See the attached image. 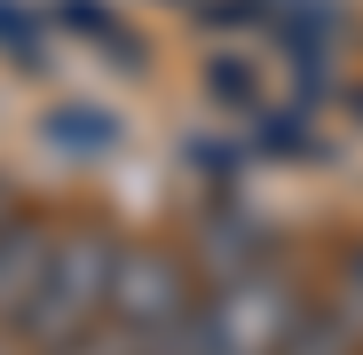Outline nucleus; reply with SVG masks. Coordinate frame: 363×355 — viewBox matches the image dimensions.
Segmentation results:
<instances>
[{
  "label": "nucleus",
  "instance_id": "nucleus-1",
  "mask_svg": "<svg viewBox=\"0 0 363 355\" xmlns=\"http://www.w3.org/2000/svg\"><path fill=\"white\" fill-rule=\"evenodd\" d=\"M300 316L308 308H300L292 276L253 261V269H229L213 284V300L198 308V332H206V355H277Z\"/></svg>",
  "mask_w": 363,
  "mask_h": 355
},
{
  "label": "nucleus",
  "instance_id": "nucleus-2",
  "mask_svg": "<svg viewBox=\"0 0 363 355\" xmlns=\"http://www.w3.org/2000/svg\"><path fill=\"white\" fill-rule=\"evenodd\" d=\"M111 269H118V245H111V237H95V229L55 237L48 292H40V316H32V332H24V339L55 347V339L87 332V324L103 316V300H111Z\"/></svg>",
  "mask_w": 363,
  "mask_h": 355
},
{
  "label": "nucleus",
  "instance_id": "nucleus-3",
  "mask_svg": "<svg viewBox=\"0 0 363 355\" xmlns=\"http://www.w3.org/2000/svg\"><path fill=\"white\" fill-rule=\"evenodd\" d=\"M190 308H198V300H190L182 261H166V253H118V269H111V300H103V316H111L118 332L158 339L166 324H182Z\"/></svg>",
  "mask_w": 363,
  "mask_h": 355
},
{
  "label": "nucleus",
  "instance_id": "nucleus-4",
  "mask_svg": "<svg viewBox=\"0 0 363 355\" xmlns=\"http://www.w3.org/2000/svg\"><path fill=\"white\" fill-rule=\"evenodd\" d=\"M48 261H55V229L40 221H16L0 229V332H32L40 316V292H48Z\"/></svg>",
  "mask_w": 363,
  "mask_h": 355
},
{
  "label": "nucleus",
  "instance_id": "nucleus-5",
  "mask_svg": "<svg viewBox=\"0 0 363 355\" xmlns=\"http://www.w3.org/2000/svg\"><path fill=\"white\" fill-rule=\"evenodd\" d=\"M118 142V127H111V111H55L48 118V150H64V158H103Z\"/></svg>",
  "mask_w": 363,
  "mask_h": 355
},
{
  "label": "nucleus",
  "instance_id": "nucleus-6",
  "mask_svg": "<svg viewBox=\"0 0 363 355\" xmlns=\"http://www.w3.org/2000/svg\"><path fill=\"white\" fill-rule=\"evenodd\" d=\"M277 355H355V324H340V308L300 316V324H292V339H284Z\"/></svg>",
  "mask_w": 363,
  "mask_h": 355
},
{
  "label": "nucleus",
  "instance_id": "nucleus-7",
  "mask_svg": "<svg viewBox=\"0 0 363 355\" xmlns=\"http://www.w3.org/2000/svg\"><path fill=\"white\" fill-rule=\"evenodd\" d=\"M48 355H143V339H135V332H118L111 316H95L87 332H72V339H55Z\"/></svg>",
  "mask_w": 363,
  "mask_h": 355
},
{
  "label": "nucleus",
  "instance_id": "nucleus-8",
  "mask_svg": "<svg viewBox=\"0 0 363 355\" xmlns=\"http://www.w3.org/2000/svg\"><path fill=\"white\" fill-rule=\"evenodd\" d=\"M0 40H9V55H24V64H40L48 55V16H16V0H0Z\"/></svg>",
  "mask_w": 363,
  "mask_h": 355
},
{
  "label": "nucleus",
  "instance_id": "nucleus-9",
  "mask_svg": "<svg viewBox=\"0 0 363 355\" xmlns=\"http://www.w3.org/2000/svg\"><path fill=\"white\" fill-rule=\"evenodd\" d=\"M206 95H221V103H253V72H245V55H221V72H206Z\"/></svg>",
  "mask_w": 363,
  "mask_h": 355
},
{
  "label": "nucleus",
  "instance_id": "nucleus-10",
  "mask_svg": "<svg viewBox=\"0 0 363 355\" xmlns=\"http://www.w3.org/2000/svg\"><path fill=\"white\" fill-rule=\"evenodd\" d=\"M16 221H24V205H16V190H9V182H0V229H16Z\"/></svg>",
  "mask_w": 363,
  "mask_h": 355
}]
</instances>
